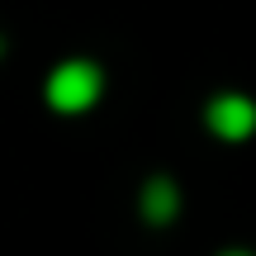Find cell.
I'll list each match as a JSON object with an SVG mask.
<instances>
[{"mask_svg": "<svg viewBox=\"0 0 256 256\" xmlns=\"http://www.w3.org/2000/svg\"><path fill=\"white\" fill-rule=\"evenodd\" d=\"M104 90V76L95 62H62L52 66V76H48V104H52L57 114H86L95 100H100Z\"/></svg>", "mask_w": 256, "mask_h": 256, "instance_id": "1", "label": "cell"}, {"mask_svg": "<svg viewBox=\"0 0 256 256\" xmlns=\"http://www.w3.org/2000/svg\"><path fill=\"white\" fill-rule=\"evenodd\" d=\"M209 128L228 142H242L256 133V104L247 95H218V100H209Z\"/></svg>", "mask_w": 256, "mask_h": 256, "instance_id": "2", "label": "cell"}, {"mask_svg": "<svg viewBox=\"0 0 256 256\" xmlns=\"http://www.w3.org/2000/svg\"><path fill=\"white\" fill-rule=\"evenodd\" d=\"M176 209H180V194H176V185L166 180V176L147 180V190H142V214H147V218H152V223H171Z\"/></svg>", "mask_w": 256, "mask_h": 256, "instance_id": "3", "label": "cell"}, {"mask_svg": "<svg viewBox=\"0 0 256 256\" xmlns=\"http://www.w3.org/2000/svg\"><path fill=\"white\" fill-rule=\"evenodd\" d=\"M223 256H252V252H223Z\"/></svg>", "mask_w": 256, "mask_h": 256, "instance_id": "4", "label": "cell"}]
</instances>
